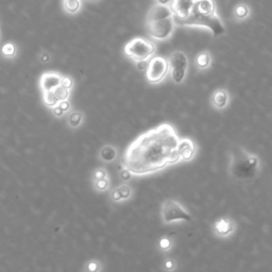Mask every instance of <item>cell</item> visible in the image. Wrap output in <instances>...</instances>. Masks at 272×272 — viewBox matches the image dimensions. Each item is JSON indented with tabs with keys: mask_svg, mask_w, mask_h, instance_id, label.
Instances as JSON below:
<instances>
[{
	"mask_svg": "<svg viewBox=\"0 0 272 272\" xmlns=\"http://www.w3.org/2000/svg\"><path fill=\"white\" fill-rule=\"evenodd\" d=\"M236 229H237L236 222L228 217H221L213 224V233L219 238L230 237L235 233Z\"/></svg>",
	"mask_w": 272,
	"mask_h": 272,
	"instance_id": "9c48e42d",
	"label": "cell"
},
{
	"mask_svg": "<svg viewBox=\"0 0 272 272\" xmlns=\"http://www.w3.org/2000/svg\"><path fill=\"white\" fill-rule=\"evenodd\" d=\"M174 26L175 23L173 16L165 19L148 21L146 23L149 37L156 41H166L170 39L174 32Z\"/></svg>",
	"mask_w": 272,
	"mask_h": 272,
	"instance_id": "ba28073f",
	"label": "cell"
},
{
	"mask_svg": "<svg viewBox=\"0 0 272 272\" xmlns=\"http://www.w3.org/2000/svg\"><path fill=\"white\" fill-rule=\"evenodd\" d=\"M73 84H74V82H73V80L70 79L69 77H63V78L61 79V86L67 88V89L72 88Z\"/></svg>",
	"mask_w": 272,
	"mask_h": 272,
	"instance_id": "83f0119b",
	"label": "cell"
},
{
	"mask_svg": "<svg viewBox=\"0 0 272 272\" xmlns=\"http://www.w3.org/2000/svg\"><path fill=\"white\" fill-rule=\"evenodd\" d=\"M234 14H235L236 18L241 20V19H245L249 16L250 10L246 5H238V6H236V8L234 10Z\"/></svg>",
	"mask_w": 272,
	"mask_h": 272,
	"instance_id": "44dd1931",
	"label": "cell"
},
{
	"mask_svg": "<svg viewBox=\"0 0 272 272\" xmlns=\"http://www.w3.org/2000/svg\"><path fill=\"white\" fill-rule=\"evenodd\" d=\"M3 53L5 55H7V56H12L15 53V46L13 44H11V43L6 44L3 47Z\"/></svg>",
	"mask_w": 272,
	"mask_h": 272,
	"instance_id": "484cf974",
	"label": "cell"
},
{
	"mask_svg": "<svg viewBox=\"0 0 272 272\" xmlns=\"http://www.w3.org/2000/svg\"><path fill=\"white\" fill-rule=\"evenodd\" d=\"M173 247V240L168 236H163L158 241V248L162 252H169Z\"/></svg>",
	"mask_w": 272,
	"mask_h": 272,
	"instance_id": "ffe728a7",
	"label": "cell"
},
{
	"mask_svg": "<svg viewBox=\"0 0 272 272\" xmlns=\"http://www.w3.org/2000/svg\"><path fill=\"white\" fill-rule=\"evenodd\" d=\"M197 155V145L195 141L188 137L180 138L178 145V161L179 163H187L195 159Z\"/></svg>",
	"mask_w": 272,
	"mask_h": 272,
	"instance_id": "30bf717a",
	"label": "cell"
},
{
	"mask_svg": "<svg viewBox=\"0 0 272 272\" xmlns=\"http://www.w3.org/2000/svg\"><path fill=\"white\" fill-rule=\"evenodd\" d=\"M196 0H171L170 8L173 12V17L186 18L194 7Z\"/></svg>",
	"mask_w": 272,
	"mask_h": 272,
	"instance_id": "7c38bea8",
	"label": "cell"
},
{
	"mask_svg": "<svg viewBox=\"0 0 272 272\" xmlns=\"http://www.w3.org/2000/svg\"><path fill=\"white\" fill-rule=\"evenodd\" d=\"M117 157V149L111 145H106L100 150V159L103 162H113Z\"/></svg>",
	"mask_w": 272,
	"mask_h": 272,
	"instance_id": "d6986e66",
	"label": "cell"
},
{
	"mask_svg": "<svg viewBox=\"0 0 272 272\" xmlns=\"http://www.w3.org/2000/svg\"><path fill=\"white\" fill-rule=\"evenodd\" d=\"M211 55L208 51H202L197 54L195 57V65L198 70H207L211 65Z\"/></svg>",
	"mask_w": 272,
	"mask_h": 272,
	"instance_id": "e0dca14e",
	"label": "cell"
},
{
	"mask_svg": "<svg viewBox=\"0 0 272 272\" xmlns=\"http://www.w3.org/2000/svg\"><path fill=\"white\" fill-rule=\"evenodd\" d=\"M62 8L69 15L78 14L82 9V0H62Z\"/></svg>",
	"mask_w": 272,
	"mask_h": 272,
	"instance_id": "ac0fdd59",
	"label": "cell"
},
{
	"mask_svg": "<svg viewBox=\"0 0 272 272\" xmlns=\"http://www.w3.org/2000/svg\"><path fill=\"white\" fill-rule=\"evenodd\" d=\"M174 23L182 27H198V28H205L209 30L214 37H219L226 32L221 19L219 18L218 14L214 15H203V14H195L191 13L186 18H175Z\"/></svg>",
	"mask_w": 272,
	"mask_h": 272,
	"instance_id": "3957f363",
	"label": "cell"
},
{
	"mask_svg": "<svg viewBox=\"0 0 272 272\" xmlns=\"http://www.w3.org/2000/svg\"><path fill=\"white\" fill-rule=\"evenodd\" d=\"M88 269L92 271H96L98 269V264L97 263H90Z\"/></svg>",
	"mask_w": 272,
	"mask_h": 272,
	"instance_id": "836d02e7",
	"label": "cell"
},
{
	"mask_svg": "<svg viewBox=\"0 0 272 272\" xmlns=\"http://www.w3.org/2000/svg\"><path fill=\"white\" fill-rule=\"evenodd\" d=\"M44 100L46 102L47 105H49V106H54L57 104V102L60 101L57 99L56 97V95L54 94L53 90H47L45 92L44 94Z\"/></svg>",
	"mask_w": 272,
	"mask_h": 272,
	"instance_id": "7402d4cb",
	"label": "cell"
},
{
	"mask_svg": "<svg viewBox=\"0 0 272 272\" xmlns=\"http://www.w3.org/2000/svg\"><path fill=\"white\" fill-rule=\"evenodd\" d=\"M87 2H89V3H97V2H99V0H87Z\"/></svg>",
	"mask_w": 272,
	"mask_h": 272,
	"instance_id": "d590c367",
	"label": "cell"
},
{
	"mask_svg": "<svg viewBox=\"0 0 272 272\" xmlns=\"http://www.w3.org/2000/svg\"><path fill=\"white\" fill-rule=\"evenodd\" d=\"M156 50V45L144 38H135L125 46V54L134 62L149 61Z\"/></svg>",
	"mask_w": 272,
	"mask_h": 272,
	"instance_id": "277c9868",
	"label": "cell"
},
{
	"mask_svg": "<svg viewBox=\"0 0 272 272\" xmlns=\"http://www.w3.org/2000/svg\"><path fill=\"white\" fill-rule=\"evenodd\" d=\"M173 16V12L170 8V5H155L150 10L147 15V22L155 21L160 19H165Z\"/></svg>",
	"mask_w": 272,
	"mask_h": 272,
	"instance_id": "4fadbf2b",
	"label": "cell"
},
{
	"mask_svg": "<svg viewBox=\"0 0 272 272\" xmlns=\"http://www.w3.org/2000/svg\"><path fill=\"white\" fill-rule=\"evenodd\" d=\"M61 79L58 75L55 74H47L44 75L42 78V88L44 92L47 90H53L57 86L61 85Z\"/></svg>",
	"mask_w": 272,
	"mask_h": 272,
	"instance_id": "2e32d148",
	"label": "cell"
},
{
	"mask_svg": "<svg viewBox=\"0 0 272 272\" xmlns=\"http://www.w3.org/2000/svg\"><path fill=\"white\" fill-rule=\"evenodd\" d=\"M54 114H55L56 116H62V115L64 114V111L60 108V106H57V108L54 109Z\"/></svg>",
	"mask_w": 272,
	"mask_h": 272,
	"instance_id": "d6a6232c",
	"label": "cell"
},
{
	"mask_svg": "<svg viewBox=\"0 0 272 272\" xmlns=\"http://www.w3.org/2000/svg\"><path fill=\"white\" fill-rule=\"evenodd\" d=\"M176 267V262L173 258H166L163 263V269L167 271H172Z\"/></svg>",
	"mask_w": 272,
	"mask_h": 272,
	"instance_id": "d4e9b609",
	"label": "cell"
},
{
	"mask_svg": "<svg viewBox=\"0 0 272 272\" xmlns=\"http://www.w3.org/2000/svg\"><path fill=\"white\" fill-rule=\"evenodd\" d=\"M135 64L138 70H146L148 66V61H139V62H135Z\"/></svg>",
	"mask_w": 272,
	"mask_h": 272,
	"instance_id": "4dcf8cb0",
	"label": "cell"
},
{
	"mask_svg": "<svg viewBox=\"0 0 272 272\" xmlns=\"http://www.w3.org/2000/svg\"><path fill=\"white\" fill-rule=\"evenodd\" d=\"M261 170V159L244 148H237L231 153L229 173L234 179L250 180Z\"/></svg>",
	"mask_w": 272,
	"mask_h": 272,
	"instance_id": "7a4b0ae2",
	"label": "cell"
},
{
	"mask_svg": "<svg viewBox=\"0 0 272 272\" xmlns=\"http://www.w3.org/2000/svg\"><path fill=\"white\" fill-rule=\"evenodd\" d=\"M58 106H60V108L65 112V111H67L68 109H69V104H68V102H66L65 100H63L61 103H60V105H58Z\"/></svg>",
	"mask_w": 272,
	"mask_h": 272,
	"instance_id": "1f68e13d",
	"label": "cell"
},
{
	"mask_svg": "<svg viewBox=\"0 0 272 272\" xmlns=\"http://www.w3.org/2000/svg\"><path fill=\"white\" fill-rule=\"evenodd\" d=\"M180 137L170 124H161L141 133L126 149L123 167L132 175L143 176L178 164Z\"/></svg>",
	"mask_w": 272,
	"mask_h": 272,
	"instance_id": "6da1fadb",
	"label": "cell"
},
{
	"mask_svg": "<svg viewBox=\"0 0 272 272\" xmlns=\"http://www.w3.org/2000/svg\"><path fill=\"white\" fill-rule=\"evenodd\" d=\"M120 178L124 181H129V180H131V178H132V173L130 172L128 169L123 167V169L120 170Z\"/></svg>",
	"mask_w": 272,
	"mask_h": 272,
	"instance_id": "f1b7e54d",
	"label": "cell"
},
{
	"mask_svg": "<svg viewBox=\"0 0 272 272\" xmlns=\"http://www.w3.org/2000/svg\"><path fill=\"white\" fill-rule=\"evenodd\" d=\"M54 94L56 95L57 99L60 101H63V100H66L68 98V89L63 87V86H57L55 89H53Z\"/></svg>",
	"mask_w": 272,
	"mask_h": 272,
	"instance_id": "cb8c5ba5",
	"label": "cell"
},
{
	"mask_svg": "<svg viewBox=\"0 0 272 272\" xmlns=\"http://www.w3.org/2000/svg\"><path fill=\"white\" fill-rule=\"evenodd\" d=\"M157 3L159 5H170L171 0H157Z\"/></svg>",
	"mask_w": 272,
	"mask_h": 272,
	"instance_id": "e575fe53",
	"label": "cell"
},
{
	"mask_svg": "<svg viewBox=\"0 0 272 272\" xmlns=\"http://www.w3.org/2000/svg\"><path fill=\"white\" fill-rule=\"evenodd\" d=\"M161 218L164 224L192 221V215L179 201L174 199H167L162 203Z\"/></svg>",
	"mask_w": 272,
	"mask_h": 272,
	"instance_id": "5b68a950",
	"label": "cell"
},
{
	"mask_svg": "<svg viewBox=\"0 0 272 272\" xmlns=\"http://www.w3.org/2000/svg\"><path fill=\"white\" fill-rule=\"evenodd\" d=\"M95 187H96V189L99 192H105L110 188V181L108 178L95 180Z\"/></svg>",
	"mask_w": 272,
	"mask_h": 272,
	"instance_id": "603a6c76",
	"label": "cell"
},
{
	"mask_svg": "<svg viewBox=\"0 0 272 272\" xmlns=\"http://www.w3.org/2000/svg\"><path fill=\"white\" fill-rule=\"evenodd\" d=\"M231 96L229 90L226 88H218L211 94L210 105L213 106V109H215L216 111H222L228 108Z\"/></svg>",
	"mask_w": 272,
	"mask_h": 272,
	"instance_id": "8fae6325",
	"label": "cell"
},
{
	"mask_svg": "<svg viewBox=\"0 0 272 272\" xmlns=\"http://www.w3.org/2000/svg\"><path fill=\"white\" fill-rule=\"evenodd\" d=\"M169 74L168 61L163 56H152L148 61L146 69V79L150 84L162 83Z\"/></svg>",
	"mask_w": 272,
	"mask_h": 272,
	"instance_id": "52a82bcc",
	"label": "cell"
},
{
	"mask_svg": "<svg viewBox=\"0 0 272 272\" xmlns=\"http://www.w3.org/2000/svg\"><path fill=\"white\" fill-rule=\"evenodd\" d=\"M191 13L203 15L217 14L216 4L214 0H196Z\"/></svg>",
	"mask_w": 272,
	"mask_h": 272,
	"instance_id": "5bb4252c",
	"label": "cell"
},
{
	"mask_svg": "<svg viewBox=\"0 0 272 272\" xmlns=\"http://www.w3.org/2000/svg\"><path fill=\"white\" fill-rule=\"evenodd\" d=\"M81 122V115L79 113L73 114V116L70 117V124L73 125V127H77Z\"/></svg>",
	"mask_w": 272,
	"mask_h": 272,
	"instance_id": "f546056e",
	"label": "cell"
},
{
	"mask_svg": "<svg viewBox=\"0 0 272 272\" xmlns=\"http://www.w3.org/2000/svg\"><path fill=\"white\" fill-rule=\"evenodd\" d=\"M103 178H108V172L104 168H99L94 173V179L95 180H99V179H103Z\"/></svg>",
	"mask_w": 272,
	"mask_h": 272,
	"instance_id": "4316f807",
	"label": "cell"
},
{
	"mask_svg": "<svg viewBox=\"0 0 272 272\" xmlns=\"http://www.w3.org/2000/svg\"><path fill=\"white\" fill-rule=\"evenodd\" d=\"M133 196V189L128 184H122L114 188L111 193V199L114 202H123L131 199Z\"/></svg>",
	"mask_w": 272,
	"mask_h": 272,
	"instance_id": "9a60e30c",
	"label": "cell"
},
{
	"mask_svg": "<svg viewBox=\"0 0 272 272\" xmlns=\"http://www.w3.org/2000/svg\"><path fill=\"white\" fill-rule=\"evenodd\" d=\"M169 73L173 83L182 84L187 77L188 72V58L183 51H174L168 58Z\"/></svg>",
	"mask_w": 272,
	"mask_h": 272,
	"instance_id": "8992f818",
	"label": "cell"
}]
</instances>
